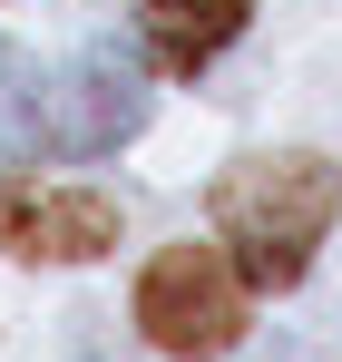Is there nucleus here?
<instances>
[{
    "label": "nucleus",
    "instance_id": "4",
    "mask_svg": "<svg viewBox=\"0 0 342 362\" xmlns=\"http://www.w3.org/2000/svg\"><path fill=\"white\" fill-rule=\"evenodd\" d=\"M0 245L30 264H88L117 245V206L59 177H0Z\"/></svg>",
    "mask_w": 342,
    "mask_h": 362
},
{
    "label": "nucleus",
    "instance_id": "2",
    "mask_svg": "<svg viewBox=\"0 0 342 362\" xmlns=\"http://www.w3.org/2000/svg\"><path fill=\"white\" fill-rule=\"evenodd\" d=\"M137 323L147 343L176 362H216L244 333V274L216 264V245H167L147 274H137Z\"/></svg>",
    "mask_w": 342,
    "mask_h": 362
},
{
    "label": "nucleus",
    "instance_id": "5",
    "mask_svg": "<svg viewBox=\"0 0 342 362\" xmlns=\"http://www.w3.org/2000/svg\"><path fill=\"white\" fill-rule=\"evenodd\" d=\"M235 30H244V0H147V49H157V69H176V78L206 69Z\"/></svg>",
    "mask_w": 342,
    "mask_h": 362
},
{
    "label": "nucleus",
    "instance_id": "3",
    "mask_svg": "<svg viewBox=\"0 0 342 362\" xmlns=\"http://www.w3.org/2000/svg\"><path fill=\"white\" fill-rule=\"evenodd\" d=\"M137 118H147V88H137L127 49H88L78 69H59V78H49L30 147H59V157H98V147H117V137H127Z\"/></svg>",
    "mask_w": 342,
    "mask_h": 362
},
{
    "label": "nucleus",
    "instance_id": "1",
    "mask_svg": "<svg viewBox=\"0 0 342 362\" xmlns=\"http://www.w3.org/2000/svg\"><path fill=\"white\" fill-rule=\"evenodd\" d=\"M333 206H342V177L323 157H244V167L216 177V235L235 245L244 284L284 294L313 264V245L333 235Z\"/></svg>",
    "mask_w": 342,
    "mask_h": 362
}]
</instances>
